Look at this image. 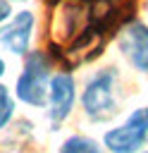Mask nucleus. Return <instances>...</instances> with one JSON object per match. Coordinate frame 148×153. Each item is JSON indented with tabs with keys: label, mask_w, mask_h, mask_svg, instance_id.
I'll return each instance as SVG.
<instances>
[{
	"label": "nucleus",
	"mask_w": 148,
	"mask_h": 153,
	"mask_svg": "<svg viewBox=\"0 0 148 153\" xmlns=\"http://www.w3.org/2000/svg\"><path fill=\"white\" fill-rule=\"evenodd\" d=\"M48 81H50V60L45 53H29L24 62V72L17 79V98L29 105H43L48 100Z\"/></svg>",
	"instance_id": "f257e3e1"
},
{
	"label": "nucleus",
	"mask_w": 148,
	"mask_h": 153,
	"mask_svg": "<svg viewBox=\"0 0 148 153\" xmlns=\"http://www.w3.org/2000/svg\"><path fill=\"white\" fill-rule=\"evenodd\" d=\"M84 110L91 120L95 122H105L117 112V103H115V72L105 69L100 74H95L81 96Z\"/></svg>",
	"instance_id": "f03ea898"
},
{
	"label": "nucleus",
	"mask_w": 148,
	"mask_h": 153,
	"mask_svg": "<svg viewBox=\"0 0 148 153\" xmlns=\"http://www.w3.org/2000/svg\"><path fill=\"white\" fill-rule=\"evenodd\" d=\"M148 139V105L129 115V120L105 134V148L112 153H136Z\"/></svg>",
	"instance_id": "7ed1b4c3"
},
{
	"label": "nucleus",
	"mask_w": 148,
	"mask_h": 153,
	"mask_svg": "<svg viewBox=\"0 0 148 153\" xmlns=\"http://www.w3.org/2000/svg\"><path fill=\"white\" fill-rule=\"evenodd\" d=\"M119 48L127 60L148 74V26L141 22H129L119 33Z\"/></svg>",
	"instance_id": "20e7f679"
},
{
	"label": "nucleus",
	"mask_w": 148,
	"mask_h": 153,
	"mask_svg": "<svg viewBox=\"0 0 148 153\" xmlns=\"http://www.w3.org/2000/svg\"><path fill=\"white\" fill-rule=\"evenodd\" d=\"M48 103H50V122L57 127L60 122L67 120V115L72 112L74 105V79L72 74H55L50 79V88H48Z\"/></svg>",
	"instance_id": "39448f33"
},
{
	"label": "nucleus",
	"mask_w": 148,
	"mask_h": 153,
	"mask_svg": "<svg viewBox=\"0 0 148 153\" xmlns=\"http://www.w3.org/2000/svg\"><path fill=\"white\" fill-rule=\"evenodd\" d=\"M31 31H33V14L31 12H17L0 29V43L14 55H26Z\"/></svg>",
	"instance_id": "423d86ee"
},
{
	"label": "nucleus",
	"mask_w": 148,
	"mask_h": 153,
	"mask_svg": "<svg viewBox=\"0 0 148 153\" xmlns=\"http://www.w3.org/2000/svg\"><path fill=\"white\" fill-rule=\"evenodd\" d=\"M60 153H103V148L88 136H72L62 143Z\"/></svg>",
	"instance_id": "0eeeda50"
},
{
	"label": "nucleus",
	"mask_w": 148,
	"mask_h": 153,
	"mask_svg": "<svg viewBox=\"0 0 148 153\" xmlns=\"http://www.w3.org/2000/svg\"><path fill=\"white\" fill-rule=\"evenodd\" d=\"M12 115H14V100H12L10 91L0 84V129L12 120Z\"/></svg>",
	"instance_id": "6e6552de"
},
{
	"label": "nucleus",
	"mask_w": 148,
	"mask_h": 153,
	"mask_svg": "<svg viewBox=\"0 0 148 153\" xmlns=\"http://www.w3.org/2000/svg\"><path fill=\"white\" fill-rule=\"evenodd\" d=\"M10 17V2L7 0H0V24Z\"/></svg>",
	"instance_id": "1a4fd4ad"
},
{
	"label": "nucleus",
	"mask_w": 148,
	"mask_h": 153,
	"mask_svg": "<svg viewBox=\"0 0 148 153\" xmlns=\"http://www.w3.org/2000/svg\"><path fill=\"white\" fill-rule=\"evenodd\" d=\"M2 72H5V62H2V57H0V76H2Z\"/></svg>",
	"instance_id": "9d476101"
}]
</instances>
